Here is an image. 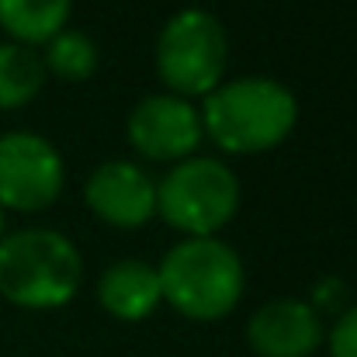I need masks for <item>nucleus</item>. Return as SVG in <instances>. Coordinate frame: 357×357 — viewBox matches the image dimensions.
<instances>
[{"label":"nucleus","mask_w":357,"mask_h":357,"mask_svg":"<svg viewBox=\"0 0 357 357\" xmlns=\"http://www.w3.org/2000/svg\"><path fill=\"white\" fill-rule=\"evenodd\" d=\"M298 121L295 94L267 77H243L219 84L205 98L202 128L226 153L253 156L281 146Z\"/></svg>","instance_id":"1"},{"label":"nucleus","mask_w":357,"mask_h":357,"mask_svg":"<svg viewBox=\"0 0 357 357\" xmlns=\"http://www.w3.org/2000/svg\"><path fill=\"white\" fill-rule=\"evenodd\" d=\"M160 295L184 319H226L243 298V260L215 236H184L156 267Z\"/></svg>","instance_id":"2"},{"label":"nucleus","mask_w":357,"mask_h":357,"mask_svg":"<svg viewBox=\"0 0 357 357\" xmlns=\"http://www.w3.org/2000/svg\"><path fill=\"white\" fill-rule=\"evenodd\" d=\"M84 278L73 239L56 229H17L0 239V295L21 309L66 305Z\"/></svg>","instance_id":"3"},{"label":"nucleus","mask_w":357,"mask_h":357,"mask_svg":"<svg viewBox=\"0 0 357 357\" xmlns=\"http://www.w3.org/2000/svg\"><path fill=\"white\" fill-rule=\"evenodd\" d=\"M239 208L236 174L212 156H188L156 184V212L184 236H215Z\"/></svg>","instance_id":"4"},{"label":"nucleus","mask_w":357,"mask_h":357,"mask_svg":"<svg viewBox=\"0 0 357 357\" xmlns=\"http://www.w3.org/2000/svg\"><path fill=\"white\" fill-rule=\"evenodd\" d=\"M226 28L202 7L177 10L156 38V73L174 98H208L226 73Z\"/></svg>","instance_id":"5"},{"label":"nucleus","mask_w":357,"mask_h":357,"mask_svg":"<svg viewBox=\"0 0 357 357\" xmlns=\"http://www.w3.org/2000/svg\"><path fill=\"white\" fill-rule=\"evenodd\" d=\"M63 156L35 132L0 135V208L45 212L63 195Z\"/></svg>","instance_id":"6"},{"label":"nucleus","mask_w":357,"mask_h":357,"mask_svg":"<svg viewBox=\"0 0 357 357\" xmlns=\"http://www.w3.org/2000/svg\"><path fill=\"white\" fill-rule=\"evenodd\" d=\"M202 135L198 112L174 94H149L128 115V142L149 160H188Z\"/></svg>","instance_id":"7"},{"label":"nucleus","mask_w":357,"mask_h":357,"mask_svg":"<svg viewBox=\"0 0 357 357\" xmlns=\"http://www.w3.org/2000/svg\"><path fill=\"white\" fill-rule=\"evenodd\" d=\"M84 202L101 222L115 229H139L156 215V184L142 167L108 160L87 177Z\"/></svg>","instance_id":"8"},{"label":"nucleus","mask_w":357,"mask_h":357,"mask_svg":"<svg viewBox=\"0 0 357 357\" xmlns=\"http://www.w3.org/2000/svg\"><path fill=\"white\" fill-rule=\"evenodd\" d=\"M246 340L257 357H312L323 344V323L309 302L278 298L250 316Z\"/></svg>","instance_id":"9"},{"label":"nucleus","mask_w":357,"mask_h":357,"mask_svg":"<svg viewBox=\"0 0 357 357\" xmlns=\"http://www.w3.org/2000/svg\"><path fill=\"white\" fill-rule=\"evenodd\" d=\"M98 302L105 312H112L121 323L146 319L160 302V274L146 260H119L112 264L98 281Z\"/></svg>","instance_id":"10"},{"label":"nucleus","mask_w":357,"mask_h":357,"mask_svg":"<svg viewBox=\"0 0 357 357\" xmlns=\"http://www.w3.org/2000/svg\"><path fill=\"white\" fill-rule=\"evenodd\" d=\"M73 0H0V28L17 45H45L70 21Z\"/></svg>","instance_id":"11"},{"label":"nucleus","mask_w":357,"mask_h":357,"mask_svg":"<svg viewBox=\"0 0 357 357\" xmlns=\"http://www.w3.org/2000/svg\"><path fill=\"white\" fill-rule=\"evenodd\" d=\"M42 84H45L42 59L28 45L3 42L0 45V112L24 108L28 101L38 98Z\"/></svg>","instance_id":"12"},{"label":"nucleus","mask_w":357,"mask_h":357,"mask_svg":"<svg viewBox=\"0 0 357 357\" xmlns=\"http://www.w3.org/2000/svg\"><path fill=\"white\" fill-rule=\"evenodd\" d=\"M42 66L49 73H56L59 80H70V84H80L87 80L94 70H98V45L87 31H77V28H63L56 38L45 42V59Z\"/></svg>","instance_id":"13"},{"label":"nucleus","mask_w":357,"mask_h":357,"mask_svg":"<svg viewBox=\"0 0 357 357\" xmlns=\"http://www.w3.org/2000/svg\"><path fill=\"white\" fill-rule=\"evenodd\" d=\"M330 357H357V305H351L330 330Z\"/></svg>","instance_id":"14"},{"label":"nucleus","mask_w":357,"mask_h":357,"mask_svg":"<svg viewBox=\"0 0 357 357\" xmlns=\"http://www.w3.org/2000/svg\"><path fill=\"white\" fill-rule=\"evenodd\" d=\"M7 236V212H3V208H0V239Z\"/></svg>","instance_id":"15"}]
</instances>
